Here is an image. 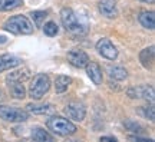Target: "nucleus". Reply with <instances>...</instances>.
Returning <instances> with one entry per match:
<instances>
[{"label":"nucleus","mask_w":155,"mask_h":142,"mask_svg":"<svg viewBox=\"0 0 155 142\" xmlns=\"http://www.w3.org/2000/svg\"><path fill=\"white\" fill-rule=\"evenodd\" d=\"M96 50L102 58H105L108 60H115L118 58V49H116L114 43H112L109 39L102 38L98 40L96 43Z\"/></svg>","instance_id":"nucleus-6"},{"label":"nucleus","mask_w":155,"mask_h":142,"mask_svg":"<svg viewBox=\"0 0 155 142\" xmlns=\"http://www.w3.org/2000/svg\"><path fill=\"white\" fill-rule=\"evenodd\" d=\"M0 118L6 122H26L29 114L26 111L15 108V106L0 105Z\"/></svg>","instance_id":"nucleus-5"},{"label":"nucleus","mask_w":155,"mask_h":142,"mask_svg":"<svg viewBox=\"0 0 155 142\" xmlns=\"http://www.w3.org/2000/svg\"><path fill=\"white\" fill-rule=\"evenodd\" d=\"M9 88H10V93L13 98L16 99H23L26 96V89L23 82H7Z\"/></svg>","instance_id":"nucleus-17"},{"label":"nucleus","mask_w":155,"mask_h":142,"mask_svg":"<svg viewBox=\"0 0 155 142\" xmlns=\"http://www.w3.org/2000/svg\"><path fill=\"white\" fill-rule=\"evenodd\" d=\"M128 139H131V141H147V138H141V137H129Z\"/></svg>","instance_id":"nucleus-26"},{"label":"nucleus","mask_w":155,"mask_h":142,"mask_svg":"<svg viewBox=\"0 0 155 142\" xmlns=\"http://www.w3.org/2000/svg\"><path fill=\"white\" fill-rule=\"evenodd\" d=\"M101 141H116L115 137H101Z\"/></svg>","instance_id":"nucleus-27"},{"label":"nucleus","mask_w":155,"mask_h":142,"mask_svg":"<svg viewBox=\"0 0 155 142\" xmlns=\"http://www.w3.org/2000/svg\"><path fill=\"white\" fill-rule=\"evenodd\" d=\"M154 112H155V109H154L152 105H150V106H144V108H142V114H144V116L145 118H148L150 121H154Z\"/></svg>","instance_id":"nucleus-25"},{"label":"nucleus","mask_w":155,"mask_h":142,"mask_svg":"<svg viewBox=\"0 0 155 142\" xmlns=\"http://www.w3.org/2000/svg\"><path fill=\"white\" fill-rule=\"evenodd\" d=\"M72 83V79L69 76H65V75H59V76L55 79V91L56 93H63L68 91L69 85Z\"/></svg>","instance_id":"nucleus-18"},{"label":"nucleus","mask_w":155,"mask_h":142,"mask_svg":"<svg viewBox=\"0 0 155 142\" xmlns=\"http://www.w3.org/2000/svg\"><path fill=\"white\" fill-rule=\"evenodd\" d=\"M32 20L35 22V25L38 26V28H40L42 25H43L45 19H46V16H48V13L46 12H42V10H36V12H32Z\"/></svg>","instance_id":"nucleus-22"},{"label":"nucleus","mask_w":155,"mask_h":142,"mask_svg":"<svg viewBox=\"0 0 155 142\" xmlns=\"http://www.w3.org/2000/svg\"><path fill=\"white\" fill-rule=\"evenodd\" d=\"M125 128H127L128 131L135 132V134H139V132L144 131V128L139 125L138 122H134V121H127V122H125Z\"/></svg>","instance_id":"nucleus-24"},{"label":"nucleus","mask_w":155,"mask_h":142,"mask_svg":"<svg viewBox=\"0 0 155 142\" xmlns=\"http://www.w3.org/2000/svg\"><path fill=\"white\" fill-rule=\"evenodd\" d=\"M139 62L145 69H150L152 63H154V46H150V48H145L144 50H141Z\"/></svg>","instance_id":"nucleus-14"},{"label":"nucleus","mask_w":155,"mask_h":142,"mask_svg":"<svg viewBox=\"0 0 155 142\" xmlns=\"http://www.w3.org/2000/svg\"><path fill=\"white\" fill-rule=\"evenodd\" d=\"M65 114L68 115L69 119H73V121H81L85 119V115H86V108L85 105L81 104V102H71V104L66 105L65 108Z\"/></svg>","instance_id":"nucleus-7"},{"label":"nucleus","mask_w":155,"mask_h":142,"mask_svg":"<svg viewBox=\"0 0 155 142\" xmlns=\"http://www.w3.org/2000/svg\"><path fill=\"white\" fill-rule=\"evenodd\" d=\"M23 5V0H0V12H10Z\"/></svg>","instance_id":"nucleus-21"},{"label":"nucleus","mask_w":155,"mask_h":142,"mask_svg":"<svg viewBox=\"0 0 155 142\" xmlns=\"http://www.w3.org/2000/svg\"><path fill=\"white\" fill-rule=\"evenodd\" d=\"M139 2H142V3H154L155 0H139Z\"/></svg>","instance_id":"nucleus-29"},{"label":"nucleus","mask_w":155,"mask_h":142,"mask_svg":"<svg viewBox=\"0 0 155 142\" xmlns=\"http://www.w3.org/2000/svg\"><path fill=\"white\" fill-rule=\"evenodd\" d=\"M46 125L55 135H59V137H71L78 131L76 125L72 121L66 119L63 116H58V115L50 116L48 122H46Z\"/></svg>","instance_id":"nucleus-2"},{"label":"nucleus","mask_w":155,"mask_h":142,"mask_svg":"<svg viewBox=\"0 0 155 142\" xmlns=\"http://www.w3.org/2000/svg\"><path fill=\"white\" fill-rule=\"evenodd\" d=\"M61 20L65 30L73 38H82V36H85L88 33V26L69 7H65V9L61 10Z\"/></svg>","instance_id":"nucleus-1"},{"label":"nucleus","mask_w":155,"mask_h":142,"mask_svg":"<svg viewBox=\"0 0 155 142\" xmlns=\"http://www.w3.org/2000/svg\"><path fill=\"white\" fill-rule=\"evenodd\" d=\"M50 88V79L46 73H38L32 79V83L29 86V96L32 99H42L45 93H48Z\"/></svg>","instance_id":"nucleus-4"},{"label":"nucleus","mask_w":155,"mask_h":142,"mask_svg":"<svg viewBox=\"0 0 155 142\" xmlns=\"http://www.w3.org/2000/svg\"><path fill=\"white\" fill-rule=\"evenodd\" d=\"M32 139L36 142H52L53 137L48 131H45L43 128H33L32 129Z\"/></svg>","instance_id":"nucleus-16"},{"label":"nucleus","mask_w":155,"mask_h":142,"mask_svg":"<svg viewBox=\"0 0 155 142\" xmlns=\"http://www.w3.org/2000/svg\"><path fill=\"white\" fill-rule=\"evenodd\" d=\"M68 62L71 63L72 66L75 68H85L88 65L89 62V56L83 52V50H79V49H72L68 52Z\"/></svg>","instance_id":"nucleus-9"},{"label":"nucleus","mask_w":155,"mask_h":142,"mask_svg":"<svg viewBox=\"0 0 155 142\" xmlns=\"http://www.w3.org/2000/svg\"><path fill=\"white\" fill-rule=\"evenodd\" d=\"M26 108L33 115H46L52 112V109H53L50 104H29Z\"/></svg>","instance_id":"nucleus-15"},{"label":"nucleus","mask_w":155,"mask_h":142,"mask_svg":"<svg viewBox=\"0 0 155 142\" xmlns=\"http://www.w3.org/2000/svg\"><path fill=\"white\" fill-rule=\"evenodd\" d=\"M138 20H139V23H141L145 29L154 30V28H155V15H154V12L142 10L141 13H139Z\"/></svg>","instance_id":"nucleus-13"},{"label":"nucleus","mask_w":155,"mask_h":142,"mask_svg":"<svg viewBox=\"0 0 155 142\" xmlns=\"http://www.w3.org/2000/svg\"><path fill=\"white\" fill-rule=\"evenodd\" d=\"M43 32H45V35H48V36L52 38V36H56V35H58L59 28H58V25H56L55 22H48V23H45Z\"/></svg>","instance_id":"nucleus-23"},{"label":"nucleus","mask_w":155,"mask_h":142,"mask_svg":"<svg viewBox=\"0 0 155 142\" xmlns=\"http://www.w3.org/2000/svg\"><path fill=\"white\" fill-rule=\"evenodd\" d=\"M3 28L13 35H32L33 33V23L26 16L17 15L7 19Z\"/></svg>","instance_id":"nucleus-3"},{"label":"nucleus","mask_w":155,"mask_h":142,"mask_svg":"<svg viewBox=\"0 0 155 142\" xmlns=\"http://www.w3.org/2000/svg\"><path fill=\"white\" fill-rule=\"evenodd\" d=\"M86 68V73H88L89 79L95 83V85H101L102 81H104V75H102V69L101 66L96 63V62H91L89 60L88 65L85 66Z\"/></svg>","instance_id":"nucleus-10"},{"label":"nucleus","mask_w":155,"mask_h":142,"mask_svg":"<svg viewBox=\"0 0 155 142\" xmlns=\"http://www.w3.org/2000/svg\"><path fill=\"white\" fill-rule=\"evenodd\" d=\"M108 73H109L111 79H115V81H124L128 76L127 69L122 68V66H109L108 68Z\"/></svg>","instance_id":"nucleus-19"},{"label":"nucleus","mask_w":155,"mask_h":142,"mask_svg":"<svg viewBox=\"0 0 155 142\" xmlns=\"http://www.w3.org/2000/svg\"><path fill=\"white\" fill-rule=\"evenodd\" d=\"M20 63H22V60L15 55H9V53L0 55V73L5 71H10L13 68H17Z\"/></svg>","instance_id":"nucleus-11"},{"label":"nucleus","mask_w":155,"mask_h":142,"mask_svg":"<svg viewBox=\"0 0 155 142\" xmlns=\"http://www.w3.org/2000/svg\"><path fill=\"white\" fill-rule=\"evenodd\" d=\"M3 101H5V93L0 91V102H3Z\"/></svg>","instance_id":"nucleus-28"},{"label":"nucleus","mask_w":155,"mask_h":142,"mask_svg":"<svg viewBox=\"0 0 155 142\" xmlns=\"http://www.w3.org/2000/svg\"><path fill=\"white\" fill-rule=\"evenodd\" d=\"M26 79H29V69H22L9 73L6 78V82H25Z\"/></svg>","instance_id":"nucleus-20"},{"label":"nucleus","mask_w":155,"mask_h":142,"mask_svg":"<svg viewBox=\"0 0 155 142\" xmlns=\"http://www.w3.org/2000/svg\"><path fill=\"white\" fill-rule=\"evenodd\" d=\"M128 96L134 99H147L154 102V88L152 86H135L128 89Z\"/></svg>","instance_id":"nucleus-8"},{"label":"nucleus","mask_w":155,"mask_h":142,"mask_svg":"<svg viewBox=\"0 0 155 142\" xmlns=\"http://www.w3.org/2000/svg\"><path fill=\"white\" fill-rule=\"evenodd\" d=\"M99 12L108 19H115L118 16V9H116L115 0H101Z\"/></svg>","instance_id":"nucleus-12"}]
</instances>
